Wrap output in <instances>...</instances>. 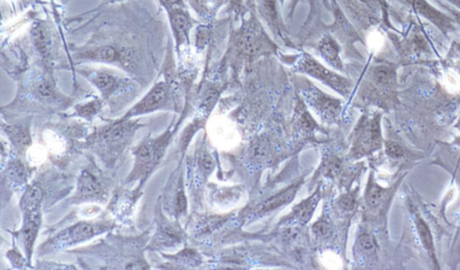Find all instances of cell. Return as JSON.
<instances>
[{
	"label": "cell",
	"instance_id": "obj_6",
	"mask_svg": "<svg viewBox=\"0 0 460 270\" xmlns=\"http://www.w3.org/2000/svg\"><path fill=\"white\" fill-rule=\"evenodd\" d=\"M408 2L409 5L413 6L415 12L437 27L445 36L448 37L451 33H458L459 27L454 19L447 14L439 11L427 0H408Z\"/></svg>",
	"mask_w": 460,
	"mask_h": 270
},
{
	"label": "cell",
	"instance_id": "obj_40",
	"mask_svg": "<svg viewBox=\"0 0 460 270\" xmlns=\"http://www.w3.org/2000/svg\"><path fill=\"white\" fill-rule=\"evenodd\" d=\"M445 1H447L449 4L454 6L455 8L460 10V0H445Z\"/></svg>",
	"mask_w": 460,
	"mask_h": 270
},
{
	"label": "cell",
	"instance_id": "obj_24",
	"mask_svg": "<svg viewBox=\"0 0 460 270\" xmlns=\"http://www.w3.org/2000/svg\"><path fill=\"white\" fill-rule=\"evenodd\" d=\"M269 153H270V146L265 139L257 140L251 148L252 157L257 161L267 159Z\"/></svg>",
	"mask_w": 460,
	"mask_h": 270
},
{
	"label": "cell",
	"instance_id": "obj_2",
	"mask_svg": "<svg viewBox=\"0 0 460 270\" xmlns=\"http://www.w3.org/2000/svg\"><path fill=\"white\" fill-rule=\"evenodd\" d=\"M170 139L171 134L169 129L158 138L146 140L136 148L134 166L129 176L128 183L137 180H141V184L145 182L165 155Z\"/></svg>",
	"mask_w": 460,
	"mask_h": 270
},
{
	"label": "cell",
	"instance_id": "obj_35",
	"mask_svg": "<svg viewBox=\"0 0 460 270\" xmlns=\"http://www.w3.org/2000/svg\"><path fill=\"white\" fill-rule=\"evenodd\" d=\"M208 38H209V30L206 27H200L196 34L197 45L203 48L207 43Z\"/></svg>",
	"mask_w": 460,
	"mask_h": 270
},
{
	"label": "cell",
	"instance_id": "obj_18",
	"mask_svg": "<svg viewBox=\"0 0 460 270\" xmlns=\"http://www.w3.org/2000/svg\"><path fill=\"white\" fill-rule=\"evenodd\" d=\"M396 77L397 74L394 68L385 66V65L374 68L373 72H371V78H373L374 83L380 88L390 87L396 80Z\"/></svg>",
	"mask_w": 460,
	"mask_h": 270
},
{
	"label": "cell",
	"instance_id": "obj_36",
	"mask_svg": "<svg viewBox=\"0 0 460 270\" xmlns=\"http://www.w3.org/2000/svg\"><path fill=\"white\" fill-rule=\"evenodd\" d=\"M162 4L169 12L175 10L183 9V0H161Z\"/></svg>",
	"mask_w": 460,
	"mask_h": 270
},
{
	"label": "cell",
	"instance_id": "obj_31",
	"mask_svg": "<svg viewBox=\"0 0 460 270\" xmlns=\"http://www.w3.org/2000/svg\"><path fill=\"white\" fill-rule=\"evenodd\" d=\"M358 244L361 249L364 252H371L375 249V241L373 237L370 234H363L359 238Z\"/></svg>",
	"mask_w": 460,
	"mask_h": 270
},
{
	"label": "cell",
	"instance_id": "obj_19",
	"mask_svg": "<svg viewBox=\"0 0 460 270\" xmlns=\"http://www.w3.org/2000/svg\"><path fill=\"white\" fill-rule=\"evenodd\" d=\"M84 58L87 60L103 61V63H115L122 59L121 53L111 46L100 47L88 50Z\"/></svg>",
	"mask_w": 460,
	"mask_h": 270
},
{
	"label": "cell",
	"instance_id": "obj_42",
	"mask_svg": "<svg viewBox=\"0 0 460 270\" xmlns=\"http://www.w3.org/2000/svg\"><path fill=\"white\" fill-rule=\"evenodd\" d=\"M403 2L405 3V4H408L409 5L408 0H403Z\"/></svg>",
	"mask_w": 460,
	"mask_h": 270
},
{
	"label": "cell",
	"instance_id": "obj_12",
	"mask_svg": "<svg viewBox=\"0 0 460 270\" xmlns=\"http://www.w3.org/2000/svg\"><path fill=\"white\" fill-rule=\"evenodd\" d=\"M181 241L182 237L180 232L165 220L159 224L152 245L156 248H169L179 244Z\"/></svg>",
	"mask_w": 460,
	"mask_h": 270
},
{
	"label": "cell",
	"instance_id": "obj_23",
	"mask_svg": "<svg viewBox=\"0 0 460 270\" xmlns=\"http://www.w3.org/2000/svg\"><path fill=\"white\" fill-rule=\"evenodd\" d=\"M385 190L375 183H371L366 193V202L371 208H376L383 202Z\"/></svg>",
	"mask_w": 460,
	"mask_h": 270
},
{
	"label": "cell",
	"instance_id": "obj_10",
	"mask_svg": "<svg viewBox=\"0 0 460 270\" xmlns=\"http://www.w3.org/2000/svg\"><path fill=\"white\" fill-rule=\"evenodd\" d=\"M41 220H42L41 208L23 214L21 237L23 247H25L26 256L28 259H31V256L33 254V246H35L36 239L39 232Z\"/></svg>",
	"mask_w": 460,
	"mask_h": 270
},
{
	"label": "cell",
	"instance_id": "obj_30",
	"mask_svg": "<svg viewBox=\"0 0 460 270\" xmlns=\"http://www.w3.org/2000/svg\"><path fill=\"white\" fill-rule=\"evenodd\" d=\"M341 169H342V163L339 159L333 158L327 162L325 172L327 176L335 177L340 173Z\"/></svg>",
	"mask_w": 460,
	"mask_h": 270
},
{
	"label": "cell",
	"instance_id": "obj_27",
	"mask_svg": "<svg viewBox=\"0 0 460 270\" xmlns=\"http://www.w3.org/2000/svg\"><path fill=\"white\" fill-rule=\"evenodd\" d=\"M313 230L319 237L321 238L329 237L332 232L331 225L326 220L316 222L313 227Z\"/></svg>",
	"mask_w": 460,
	"mask_h": 270
},
{
	"label": "cell",
	"instance_id": "obj_28",
	"mask_svg": "<svg viewBox=\"0 0 460 270\" xmlns=\"http://www.w3.org/2000/svg\"><path fill=\"white\" fill-rule=\"evenodd\" d=\"M299 124L306 131H311L316 127L314 119L310 116L308 112L303 110L299 118Z\"/></svg>",
	"mask_w": 460,
	"mask_h": 270
},
{
	"label": "cell",
	"instance_id": "obj_1",
	"mask_svg": "<svg viewBox=\"0 0 460 270\" xmlns=\"http://www.w3.org/2000/svg\"><path fill=\"white\" fill-rule=\"evenodd\" d=\"M139 128L137 122L122 119L107 126L95 135L93 146L107 162H112L124 151Z\"/></svg>",
	"mask_w": 460,
	"mask_h": 270
},
{
	"label": "cell",
	"instance_id": "obj_9",
	"mask_svg": "<svg viewBox=\"0 0 460 270\" xmlns=\"http://www.w3.org/2000/svg\"><path fill=\"white\" fill-rule=\"evenodd\" d=\"M381 144V133L379 118H374L363 125L355 142V153H364L379 148Z\"/></svg>",
	"mask_w": 460,
	"mask_h": 270
},
{
	"label": "cell",
	"instance_id": "obj_7",
	"mask_svg": "<svg viewBox=\"0 0 460 270\" xmlns=\"http://www.w3.org/2000/svg\"><path fill=\"white\" fill-rule=\"evenodd\" d=\"M303 94H304L306 102L319 114H321L323 118L326 119H336L338 117L341 109H342V104H341L338 99L333 98L328 94L323 93L322 91H320L314 85L306 88L304 92H303Z\"/></svg>",
	"mask_w": 460,
	"mask_h": 270
},
{
	"label": "cell",
	"instance_id": "obj_29",
	"mask_svg": "<svg viewBox=\"0 0 460 270\" xmlns=\"http://www.w3.org/2000/svg\"><path fill=\"white\" fill-rule=\"evenodd\" d=\"M436 3L449 14V16L454 19L455 23L458 25L460 29V10L455 8L454 6L449 4L447 1H445V0H436Z\"/></svg>",
	"mask_w": 460,
	"mask_h": 270
},
{
	"label": "cell",
	"instance_id": "obj_37",
	"mask_svg": "<svg viewBox=\"0 0 460 270\" xmlns=\"http://www.w3.org/2000/svg\"><path fill=\"white\" fill-rule=\"evenodd\" d=\"M10 261L14 266H21L23 265V258L18 251H10L9 254Z\"/></svg>",
	"mask_w": 460,
	"mask_h": 270
},
{
	"label": "cell",
	"instance_id": "obj_3",
	"mask_svg": "<svg viewBox=\"0 0 460 270\" xmlns=\"http://www.w3.org/2000/svg\"><path fill=\"white\" fill-rule=\"evenodd\" d=\"M111 227L110 222H80L59 232L44 244L43 248L47 252L60 251L104 234Z\"/></svg>",
	"mask_w": 460,
	"mask_h": 270
},
{
	"label": "cell",
	"instance_id": "obj_39",
	"mask_svg": "<svg viewBox=\"0 0 460 270\" xmlns=\"http://www.w3.org/2000/svg\"><path fill=\"white\" fill-rule=\"evenodd\" d=\"M451 53H454L456 56L460 57V43H452Z\"/></svg>",
	"mask_w": 460,
	"mask_h": 270
},
{
	"label": "cell",
	"instance_id": "obj_14",
	"mask_svg": "<svg viewBox=\"0 0 460 270\" xmlns=\"http://www.w3.org/2000/svg\"><path fill=\"white\" fill-rule=\"evenodd\" d=\"M319 53L330 66L336 68V70H342L343 63L340 58V47L336 40L332 38V36L322 37L319 43Z\"/></svg>",
	"mask_w": 460,
	"mask_h": 270
},
{
	"label": "cell",
	"instance_id": "obj_21",
	"mask_svg": "<svg viewBox=\"0 0 460 270\" xmlns=\"http://www.w3.org/2000/svg\"><path fill=\"white\" fill-rule=\"evenodd\" d=\"M414 221L415 225H417L419 238H420L422 245H424L426 251L430 254L431 257L436 261L434 241H432L430 229H429L428 225L425 224L424 220H422L420 215H418L417 213L414 214Z\"/></svg>",
	"mask_w": 460,
	"mask_h": 270
},
{
	"label": "cell",
	"instance_id": "obj_26",
	"mask_svg": "<svg viewBox=\"0 0 460 270\" xmlns=\"http://www.w3.org/2000/svg\"><path fill=\"white\" fill-rule=\"evenodd\" d=\"M187 208V199L186 197L185 191L182 188H179L176 191L175 197V210L176 213L178 215L185 213Z\"/></svg>",
	"mask_w": 460,
	"mask_h": 270
},
{
	"label": "cell",
	"instance_id": "obj_5",
	"mask_svg": "<svg viewBox=\"0 0 460 270\" xmlns=\"http://www.w3.org/2000/svg\"><path fill=\"white\" fill-rule=\"evenodd\" d=\"M169 102V85L166 82H159L122 119H129L135 116L148 114L155 111L161 110V109L168 107Z\"/></svg>",
	"mask_w": 460,
	"mask_h": 270
},
{
	"label": "cell",
	"instance_id": "obj_34",
	"mask_svg": "<svg viewBox=\"0 0 460 270\" xmlns=\"http://www.w3.org/2000/svg\"><path fill=\"white\" fill-rule=\"evenodd\" d=\"M200 165L202 166L204 172L209 173L213 170L215 163H214V160L210 153H203L200 156Z\"/></svg>",
	"mask_w": 460,
	"mask_h": 270
},
{
	"label": "cell",
	"instance_id": "obj_33",
	"mask_svg": "<svg viewBox=\"0 0 460 270\" xmlns=\"http://www.w3.org/2000/svg\"><path fill=\"white\" fill-rule=\"evenodd\" d=\"M339 206L344 211L353 210L355 206V199L352 194L344 195L339 200Z\"/></svg>",
	"mask_w": 460,
	"mask_h": 270
},
{
	"label": "cell",
	"instance_id": "obj_22",
	"mask_svg": "<svg viewBox=\"0 0 460 270\" xmlns=\"http://www.w3.org/2000/svg\"><path fill=\"white\" fill-rule=\"evenodd\" d=\"M260 10L262 16L269 26H277V6L276 0H260Z\"/></svg>",
	"mask_w": 460,
	"mask_h": 270
},
{
	"label": "cell",
	"instance_id": "obj_25",
	"mask_svg": "<svg viewBox=\"0 0 460 270\" xmlns=\"http://www.w3.org/2000/svg\"><path fill=\"white\" fill-rule=\"evenodd\" d=\"M102 104L100 101L88 102V104L82 105L77 109V114L81 116V117H90V116L97 114Z\"/></svg>",
	"mask_w": 460,
	"mask_h": 270
},
{
	"label": "cell",
	"instance_id": "obj_4",
	"mask_svg": "<svg viewBox=\"0 0 460 270\" xmlns=\"http://www.w3.org/2000/svg\"><path fill=\"white\" fill-rule=\"evenodd\" d=\"M298 70L302 73L321 81L322 83L328 85L329 87L333 89L337 93L343 95V97H347L351 93L352 84L349 80L335 73V72L327 70L318 60L308 55V54H304L301 59L299 60Z\"/></svg>",
	"mask_w": 460,
	"mask_h": 270
},
{
	"label": "cell",
	"instance_id": "obj_8",
	"mask_svg": "<svg viewBox=\"0 0 460 270\" xmlns=\"http://www.w3.org/2000/svg\"><path fill=\"white\" fill-rule=\"evenodd\" d=\"M105 195L104 184L97 176L87 171L78 179L77 191L73 200L77 202L103 200Z\"/></svg>",
	"mask_w": 460,
	"mask_h": 270
},
{
	"label": "cell",
	"instance_id": "obj_13",
	"mask_svg": "<svg viewBox=\"0 0 460 270\" xmlns=\"http://www.w3.org/2000/svg\"><path fill=\"white\" fill-rule=\"evenodd\" d=\"M320 199H321V193L318 190L308 199L303 200L301 203L294 207L291 214V220L299 224H308L318 207Z\"/></svg>",
	"mask_w": 460,
	"mask_h": 270
},
{
	"label": "cell",
	"instance_id": "obj_11",
	"mask_svg": "<svg viewBox=\"0 0 460 270\" xmlns=\"http://www.w3.org/2000/svg\"><path fill=\"white\" fill-rule=\"evenodd\" d=\"M87 77L101 92L105 98L112 97L120 87L118 78L107 72H87Z\"/></svg>",
	"mask_w": 460,
	"mask_h": 270
},
{
	"label": "cell",
	"instance_id": "obj_17",
	"mask_svg": "<svg viewBox=\"0 0 460 270\" xmlns=\"http://www.w3.org/2000/svg\"><path fill=\"white\" fill-rule=\"evenodd\" d=\"M43 199V190L38 183L33 184L27 188L25 194L23 195L21 203H20L23 214L41 208Z\"/></svg>",
	"mask_w": 460,
	"mask_h": 270
},
{
	"label": "cell",
	"instance_id": "obj_15",
	"mask_svg": "<svg viewBox=\"0 0 460 270\" xmlns=\"http://www.w3.org/2000/svg\"><path fill=\"white\" fill-rule=\"evenodd\" d=\"M299 188V184H294L291 187H289L288 189H286L284 191L279 194H276L275 196L270 198V199L265 201L262 203L260 207H258V212L260 214L267 213L269 211H272L276 210V208L281 207L287 205L289 202H291L293 199H294L296 194Z\"/></svg>",
	"mask_w": 460,
	"mask_h": 270
},
{
	"label": "cell",
	"instance_id": "obj_20",
	"mask_svg": "<svg viewBox=\"0 0 460 270\" xmlns=\"http://www.w3.org/2000/svg\"><path fill=\"white\" fill-rule=\"evenodd\" d=\"M6 135L11 139L14 145L19 150H23L30 146L31 138L28 129L22 125L8 126L5 129Z\"/></svg>",
	"mask_w": 460,
	"mask_h": 270
},
{
	"label": "cell",
	"instance_id": "obj_16",
	"mask_svg": "<svg viewBox=\"0 0 460 270\" xmlns=\"http://www.w3.org/2000/svg\"><path fill=\"white\" fill-rule=\"evenodd\" d=\"M170 13V20L173 34H175L177 43H183L188 39V33L191 28V21L188 15L183 9L175 10Z\"/></svg>",
	"mask_w": 460,
	"mask_h": 270
},
{
	"label": "cell",
	"instance_id": "obj_32",
	"mask_svg": "<svg viewBox=\"0 0 460 270\" xmlns=\"http://www.w3.org/2000/svg\"><path fill=\"white\" fill-rule=\"evenodd\" d=\"M386 151L392 158H401L404 156V150L396 143L388 142L386 145Z\"/></svg>",
	"mask_w": 460,
	"mask_h": 270
},
{
	"label": "cell",
	"instance_id": "obj_41",
	"mask_svg": "<svg viewBox=\"0 0 460 270\" xmlns=\"http://www.w3.org/2000/svg\"><path fill=\"white\" fill-rule=\"evenodd\" d=\"M107 1L114 2V1H121V0H107Z\"/></svg>",
	"mask_w": 460,
	"mask_h": 270
},
{
	"label": "cell",
	"instance_id": "obj_38",
	"mask_svg": "<svg viewBox=\"0 0 460 270\" xmlns=\"http://www.w3.org/2000/svg\"><path fill=\"white\" fill-rule=\"evenodd\" d=\"M360 1L364 3L367 6H369L370 8H373L376 10H384V2L381 0H360Z\"/></svg>",
	"mask_w": 460,
	"mask_h": 270
}]
</instances>
